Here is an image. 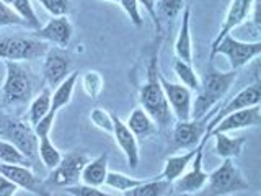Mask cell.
<instances>
[{"label":"cell","instance_id":"obj_31","mask_svg":"<svg viewBox=\"0 0 261 196\" xmlns=\"http://www.w3.org/2000/svg\"><path fill=\"white\" fill-rule=\"evenodd\" d=\"M185 7V0H159L155 2V12H157L160 23H171L181 15Z\"/></svg>","mask_w":261,"mask_h":196},{"label":"cell","instance_id":"obj_23","mask_svg":"<svg viewBox=\"0 0 261 196\" xmlns=\"http://www.w3.org/2000/svg\"><path fill=\"white\" fill-rule=\"evenodd\" d=\"M211 137H214V151L220 159L240 157L245 145H247V137L245 136H230L228 133H217L212 134Z\"/></svg>","mask_w":261,"mask_h":196},{"label":"cell","instance_id":"obj_10","mask_svg":"<svg viewBox=\"0 0 261 196\" xmlns=\"http://www.w3.org/2000/svg\"><path fill=\"white\" fill-rule=\"evenodd\" d=\"M204 145H206V141H202L201 139V142L198 144V152H196L193 162L190 163V167H188L183 174L179 175L173 183H171L179 194L190 196L194 193H199L206 188L209 174L202 167Z\"/></svg>","mask_w":261,"mask_h":196},{"label":"cell","instance_id":"obj_33","mask_svg":"<svg viewBox=\"0 0 261 196\" xmlns=\"http://www.w3.org/2000/svg\"><path fill=\"white\" fill-rule=\"evenodd\" d=\"M0 163H5V165H30V160L12 142L0 139Z\"/></svg>","mask_w":261,"mask_h":196},{"label":"cell","instance_id":"obj_30","mask_svg":"<svg viewBox=\"0 0 261 196\" xmlns=\"http://www.w3.org/2000/svg\"><path fill=\"white\" fill-rule=\"evenodd\" d=\"M2 2L10 7L15 13H18L21 18L27 21L30 30L36 31L41 27L38 15H36L35 8H33V5H31V0H2Z\"/></svg>","mask_w":261,"mask_h":196},{"label":"cell","instance_id":"obj_24","mask_svg":"<svg viewBox=\"0 0 261 196\" xmlns=\"http://www.w3.org/2000/svg\"><path fill=\"white\" fill-rule=\"evenodd\" d=\"M79 80V72H70V76L67 79H64L59 85L56 87V90L51 93V111L57 113L64 106H67L72 100L73 90H75Z\"/></svg>","mask_w":261,"mask_h":196},{"label":"cell","instance_id":"obj_4","mask_svg":"<svg viewBox=\"0 0 261 196\" xmlns=\"http://www.w3.org/2000/svg\"><path fill=\"white\" fill-rule=\"evenodd\" d=\"M245 190H250V183L232 159H224V162L209 174L206 188L209 196H232Z\"/></svg>","mask_w":261,"mask_h":196},{"label":"cell","instance_id":"obj_21","mask_svg":"<svg viewBox=\"0 0 261 196\" xmlns=\"http://www.w3.org/2000/svg\"><path fill=\"white\" fill-rule=\"evenodd\" d=\"M108 154L98 155L96 159H92L85 163L84 170H82L80 182L82 185L96 186L101 188L105 185L106 175H108Z\"/></svg>","mask_w":261,"mask_h":196},{"label":"cell","instance_id":"obj_17","mask_svg":"<svg viewBox=\"0 0 261 196\" xmlns=\"http://www.w3.org/2000/svg\"><path fill=\"white\" fill-rule=\"evenodd\" d=\"M259 125H261V106L259 105L250 106V108L227 114L225 118H222L214 128H212V131L209 133V137L217 133H233V131L255 128Z\"/></svg>","mask_w":261,"mask_h":196},{"label":"cell","instance_id":"obj_37","mask_svg":"<svg viewBox=\"0 0 261 196\" xmlns=\"http://www.w3.org/2000/svg\"><path fill=\"white\" fill-rule=\"evenodd\" d=\"M121 8L124 10V13L127 15V18L130 20V23L134 24L136 28H141L144 24L142 15H141V5H139L137 0H119Z\"/></svg>","mask_w":261,"mask_h":196},{"label":"cell","instance_id":"obj_16","mask_svg":"<svg viewBox=\"0 0 261 196\" xmlns=\"http://www.w3.org/2000/svg\"><path fill=\"white\" fill-rule=\"evenodd\" d=\"M72 35H73V28L67 16H53L44 27H39L31 36L41 39L46 44L65 47L69 46Z\"/></svg>","mask_w":261,"mask_h":196},{"label":"cell","instance_id":"obj_9","mask_svg":"<svg viewBox=\"0 0 261 196\" xmlns=\"http://www.w3.org/2000/svg\"><path fill=\"white\" fill-rule=\"evenodd\" d=\"M219 108H212L207 114L198 119H188V121H178L173 126L171 133V145L175 149H194L201 142V139L206 134L207 122L212 119Z\"/></svg>","mask_w":261,"mask_h":196},{"label":"cell","instance_id":"obj_38","mask_svg":"<svg viewBox=\"0 0 261 196\" xmlns=\"http://www.w3.org/2000/svg\"><path fill=\"white\" fill-rule=\"evenodd\" d=\"M38 2L53 16H67L70 10L69 0H38Z\"/></svg>","mask_w":261,"mask_h":196},{"label":"cell","instance_id":"obj_11","mask_svg":"<svg viewBox=\"0 0 261 196\" xmlns=\"http://www.w3.org/2000/svg\"><path fill=\"white\" fill-rule=\"evenodd\" d=\"M259 100H261V88H259V84H253V85H248V87H245L243 90H240V92L237 93V95H233L230 100H228L222 106V108H219L216 111V114L212 116V119L207 122L206 134H204L202 141L207 142L209 133L212 131V128H214L222 118H225L227 114H230L233 111L245 110V108H250V106H256V105H259Z\"/></svg>","mask_w":261,"mask_h":196},{"label":"cell","instance_id":"obj_15","mask_svg":"<svg viewBox=\"0 0 261 196\" xmlns=\"http://www.w3.org/2000/svg\"><path fill=\"white\" fill-rule=\"evenodd\" d=\"M72 72V59L57 47H49L44 54L43 76L49 87H57Z\"/></svg>","mask_w":261,"mask_h":196},{"label":"cell","instance_id":"obj_40","mask_svg":"<svg viewBox=\"0 0 261 196\" xmlns=\"http://www.w3.org/2000/svg\"><path fill=\"white\" fill-rule=\"evenodd\" d=\"M137 2H139V5H142L145 8L147 15L150 16V20L153 23L155 33H157V35H160V33H162V23L159 21L157 12H155V2H157V0H137Z\"/></svg>","mask_w":261,"mask_h":196},{"label":"cell","instance_id":"obj_8","mask_svg":"<svg viewBox=\"0 0 261 196\" xmlns=\"http://www.w3.org/2000/svg\"><path fill=\"white\" fill-rule=\"evenodd\" d=\"M0 139L12 142L28 160L38 157V136L30 122L20 119L7 121L0 129Z\"/></svg>","mask_w":261,"mask_h":196},{"label":"cell","instance_id":"obj_35","mask_svg":"<svg viewBox=\"0 0 261 196\" xmlns=\"http://www.w3.org/2000/svg\"><path fill=\"white\" fill-rule=\"evenodd\" d=\"M4 27H24V28H28V24L18 13H15L10 7L0 0V28H4Z\"/></svg>","mask_w":261,"mask_h":196},{"label":"cell","instance_id":"obj_5","mask_svg":"<svg viewBox=\"0 0 261 196\" xmlns=\"http://www.w3.org/2000/svg\"><path fill=\"white\" fill-rule=\"evenodd\" d=\"M49 46L35 36H0V59L10 62L36 61L44 57Z\"/></svg>","mask_w":261,"mask_h":196},{"label":"cell","instance_id":"obj_7","mask_svg":"<svg viewBox=\"0 0 261 196\" xmlns=\"http://www.w3.org/2000/svg\"><path fill=\"white\" fill-rule=\"evenodd\" d=\"M88 160V155L82 151H72L62 155L61 163L54 170H51V175L44 180V183L56 188H67L80 183L82 170Z\"/></svg>","mask_w":261,"mask_h":196},{"label":"cell","instance_id":"obj_26","mask_svg":"<svg viewBox=\"0 0 261 196\" xmlns=\"http://www.w3.org/2000/svg\"><path fill=\"white\" fill-rule=\"evenodd\" d=\"M51 111V90L49 87L43 88V92L31 98L28 110V122L35 126L36 122Z\"/></svg>","mask_w":261,"mask_h":196},{"label":"cell","instance_id":"obj_44","mask_svg":"<svg viewBox=\"0 0 261 196\" xmlns=\"http://www.w3.org/2000/svg\"><path fill=\"white\" fill-rule=\"evenodd\" d=\"M179 196H186V194H179Z\"/></svg>","mask_w":261,"mask_h":196},{"label":"cell","instance_id":"obj_34","mask_svg":"<svg viewBox=\"0 0 261 196\" xmlns=\"http://www.w3.org/2000/svg\"><path fill=\"white\" fill-rule=\"evenodd\" d=\"M90 121L93 122L95 128L105 131V133H108V134L113 133V114L108 110L96 106V108H93L92 113H90Z\"/></svg>","mask_w":261,"mask_h":196},{"label":"cell","instance_id":"obj_3","mask_svg":"<svg viewBox=\"0 0 261 196\" xmlns=\"http://www.w3.org/2000/svg\"><path fill=\"white\" fill-rule=\"evenodd\" d=\"M5 80L0 90L4 105L18 106L30 103L33 98V80L30 72L20 62L10 61H5Z\"/></svg>","mask_w":261,"mask_h":196},{"label":"cell","instance_id":"obj_27","mask_svg":"<svg viewBox=\"0 0 261 196\" xmlns=\"http://www.w3.org/2000/svg\"><path fill=\"white\" fill-rule=\"evenodd\" d=\"M147 178H136V177H129L126 174H121V172H108V175H106V180H105V185L114 190L116 193L122 194L129 190H133V188L139 186L141 183H144Z\"/></svg>","mask_w":261,"mask_h":196},{"label":"cell","instance_id":"obj_1","mask_svg":"<svg viewBox=\"0 0 261 196\" xmlns=\"http://www.w3.org/2000/svg\"><path fill=\"white\" fill-rule=\"evenodd\" d=\"M139 103L141 108L152 116L159 128H168L173 121V114L168 106V102L163 93L160 84V67L159 56L153 54L147 65V80L139 92Z\"/></svg>","mask_w":261,"mask_h":196},{"label":"cell","instance_id":"obj_6","mask_svg":"<svg viewBox=\"0 0 261 196\" xmlns=\"http://www.w3.org/2000/svg\"><path fill=\"white\" fill-rule=\"evenodd\" d=\"M216 54L225 56L230 67L233 70H239L261 54V41L247 43V41L235 39L232 35H227L219 41L214 49H211V59Z\"/></svg>","mask_w":261,"mask_h":196},{"label":"cell","instance_id":"obj_39","mask_svg":"<svg viewBox=\"0 0 261 196\" xmlns=\"http://www.w3.org/2000/svg\"><path fill=\"white\" fill-rule=\"evenodd\" d=\"M56 114L54 111H49L46 116L41 118L33 129H35V133L38 137H43V136H51V131H53V126H54V121H56Z\"/></svg>","mask_w":261,"mask_h":196},{"label":"cell","instance_id":"obj_36","mask_svg":"<svg viewBox=\"0 0 261 196\" xmlns=\"http://www.w3.org/2000/svg\"><path fill=\"white\" fill-rule=\"evenodd\" d=\"M64 191L70 196H122L119 193H108V191H103L101 188L88 186V185H82V183L64 188Z\"/></svg>","mask_w":261,"mask_h":196},{"label":"cell","instance_id":"obj_42","mask_svg":"<svg viewBox=\"0 0 261 196\" xmlns=\"http://www.w3.org/2000/svg\"><path fill=\"white\" fill-rule=\"evenodd\" d=\"M190 196H209L207 194V191L204 190V191H199V193H194V194H190Z\"/></svg>","mask_w":261,"mask_h":196},{"label":"cell","instance_id":"obj_18","mask_svg":"<svg viewBox=\"0 0 261 196\" xmlns=\"http://www.w3.org/2000/svg\"><path fill=\"white\" fill-rule=\"evenodd\" d=\"M113 137L114 142L121 149V152L124 154V157L127 160V165L136 170L141 160V152H139V141L134 137V134L130 133L129 128L126 126V122L119 119L116 114H113Z\"/></svg>","mask_w":261,"mask_h":196},{"label":"cell","instance_id":"obj_13","mask_svg":"<svg viewBox=\"0 0 261 196\" xmlns=\"http://www.w3.org/2000/svg\"><path fill=\"white\" fill-rule=\"evenodd\" d=\"M0 174L13 182L20 190H24L35 196H51L44 180L36 177L30 165H5V163H0Z\"/></svg>","mask_w":261,"mask_h":196},{"label":"cell","instance_id":"obj_41","mask_svg":"<svg viewBox=\"0 0 261 196\" xmlns=\"http://www.w3.org/2000/svg\"><path fill=\"white\" fill-rule=\"evenodd\" d=\"M18 190L20 188L16 186L13 182H10L7 177H4L2 174H0V196H15Z\"/></svg>","mask_w":261,"mask_h":196},{"label":"cell","instance_id":"obj_20","mask_svg":"<svg viewBox=\"0 0 261 196\" xmlns=\"http://www.w3.org/2000/svg\"><path fill=\"white\" fill-rule=\"evenodd\" d=\"M126 126L129 128L130 133L134 134V137L145 141V139H150L159 133V126L157 122L152 119V116L147 111H144L141 106H137L133 113L129 114V118L126 121Z\"/></svg>","mask_w":261,"mask_h":196},{"label":"cell","instance_id":"obj_14","mask_svg":"<svg viewBox=\"0 0 261 196\" xmlns=\"http://www.w3.org/2000/svg\"><path fill=\"white\" fill-rule=\"evenodd\" d=\"M256 5H258V0H230V4L227 7L225 16L222 20V27H220L217 36L212 41L211 49H214L220 39L227 35H230V33L235 28H239L242 23L250 20Z\"/></svg>","mask_w":261,"mask_h":196},{"label":"cell","instance_id":"obj_22","mask_svg":"<svg viewBox=\"0 0 261 196\" xmlns=\"http://www.w3.org/2000/svg\"><path fill=\"white\" fill-rule=\"evenodd\" d=\"M196 152H198V145H196L194 149H190L183 154H175V155L167 157L162 174L157 178L165 180V182H168V183H173L175 180L181 175L188 167H190V163L193 162Z\"/></svg>","mask_w":261,"mask_h":196},{"label":"cell","instance_id":"obj_43","mask_svg":"<svg viewBox=\"0 0 261 196\" xmlns=\"http://www.w3.org/2000/svg\"><path fill=\"white\" fill-rule=\"evenodd\" d=\"M103 2H111V4H119V0H103Z\"/></svg>","mask_w":261,"mask_h":196},{"label":"cell","instance_id":"obj_29","mask_svg":"<svg viewBox=\"0 0 261 196\" xmlns=\"http://www.w3.org/2000/svg\"><path fill=\"white\" fill-rule=\"evenodd\" d=\"M173 70H175V76L179 80V84L185 85L186 88H190L191 92H198L201 87V79L198 76V72L193 69L191 64H186L183 61L176 59L173 64Z\"/></svg>","mask_w":261,"mask_h":196},{"label":"cell","instance_id":"obj_32","mask_svg":"<svg viewBox=\"0 0 261 196\" xmlns=\"http://www.w3.org/2000/svg\"><path fill=\"white\" fill-rule=\"evenodd\" d=\"M80 84H82V88H84L87 96L98 98L100 93L103 92L105 79L98 70H87L84 76L80 77Z\"/></svg>","mask_w":261,"mask_h":196},{"label":"cell","instance_id":"obj_25","mask_svg":"<svg viewBox=\"0 0 261 196\" xmlns=\"http://www.w3.org/2000/svg\"><path fill=\"white\" fill-rule=\"evenodd\" d=\"M38 157L43 162V165L47 170H54L62 160V154L57 147L53 144L51 136L38 137Z\"/></svg>","mask_w":261,"mask_h":196},{"label":"cell","instance_id":"obj_19","mask_svg":"<svg viewBox=\"0 0 261 196\" xmlns=\"http://www.w3.org/2000/svg\"><path fill=\"white\" fill-rule=\"evenodd\" d=\"M191 8L185 7L181 12V24L175 39V56L176 59L193 65V39H191Z\"/></svg>","mask_w":261,"mask_h":196},{"label":"cell","instance_id":"obj_2","mask_svg":"<svg viewBox=\"0 0 261 196\" xmlns=\"http://www.w3.org/2000/svg\"><path fill=\"white\" fill-rule=\"evenodd\" d=\"M237 70L222 72L216 69L214 65H209L206 77L201 80V87L196 92V98L193 100V110H191V119L202 118L207 114L212 108H216L219 102L230 90L232 84L237 79Z\"/></svg>","mask_w":261,"mask_h":196},{"label":"cell","instance_id":"obj_28","mask_svg":"<svg viewBox=\"0 0 261 196\" xmlns=\"http://www.w3.org/2000/svg\"><path fill=\"white\" fill-rule=\"evenodd\" d=\"M171 186V183L165 182L160 178H147L144 183L139 186L133 188L126 193H122V196H163L167 193V190Z\"/></svg>","mask_w":261,"mask_h":196},{"label":"cell","instance_id":"obj_12","mask_svg":"<svg viewBox=\"0 0 261 196\" xmlns=\"http://www.w3.org/2000/svg\"><path fill=\"white\" fill-rule=\"evenodd\" d=\"M160 84L163 88V93L168 102L173 118L178 121H188L191 119V110H193V92L181 84H173L167 80L160 74Z\"/></svg>","mask_w":261,"mask_h":196}]
</instances>
